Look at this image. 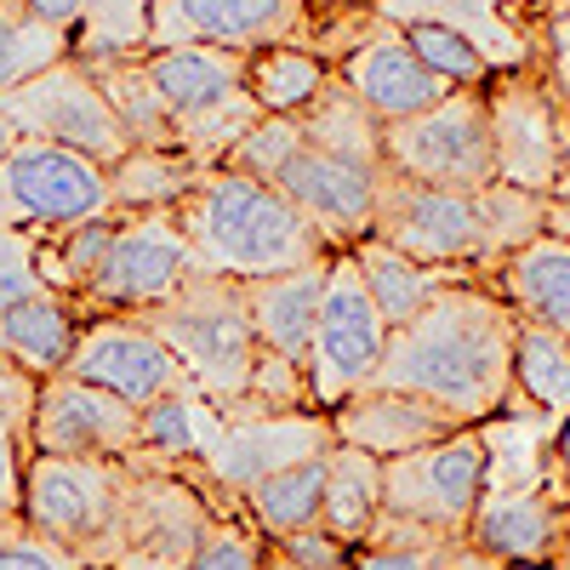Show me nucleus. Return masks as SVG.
<instances>
[{
    "label": "nucleus",
    "mask_w": 570,
    "mask_h": 570,
    "mask_svg": "<svg viewBox=\"0 0 570 570\" xmlns=\"http://www.w3.org/2000/svg\"><path fill=\"white\" fill-rule=\"evenodd\" d=\"M513 337L519 314L491 285L468 279L434 297L400 331H389L383 365H376L371 383L428 400L456 428H480L513 394Z\"/></svg>",
    "instance_id": "1"
},
{
    "label": "nucleus",
    "mask_w": 570,
    "mask_h": 570,
    "mask_svg": "<svg viewBox=\"0 0 570 570\" xmlns=\"http://www.w3.org/2000/svg\"><path fill=\"white\" fill-rule=\"evenodd\" d=\"M171 217L183 228L195 268L228 274L240 285L331 257V246L320 240V228L285 200L274 183L246 177L234 166H206Z\"/></svg>",
    "instance_id": "2"
},
{
    "label": "nucleus",
    "mask_w": 570,
    "mask_h": 570,
    "mask_svg": "<svg viewBox=\"0 0 570 570\" xmlns=\"http://www.w3.org/2000/svg\"><path fill=\"white\" fill-rule=\"evenodd\" d=\"M137 320L171 348L183 376L217 411H234L246 400L263 348H257V331H252V308H246V285L240 279L195 268L171 297L137 308Z\"/></svg>",
    "instance_id": "3"
},
{
    "label": "nucleus",
    "mask_w": 570,
    "mask_h": 570,
    "mask_svg": "<svg viewBox=\"0 0 570 570\" xmlns=\"http://www.w3.org/2000/svg\"><path fill=\"white\" fill-rule=\"evenodd\" d=\"M160 104L171 115V137L188 160L223 166L228 149L240 142L263 109L246 91V52H223V46H155L142 52Z\"/></svg>",
    "instance_id": "4"
},
{
    "label": "nucleus",
    "mask_w": 570,
    "mask_h": 570,
    "mask_svg": "<svg viewBox=\"0 0 570 570\" xmlns=\"http://www.w3.org/2000/svg\"><path fill=\"white\" fill-rule=\"evenodd\" d=\"M212 519L217 508L200 497L183 462L131 451V480L115 513V531L91 564L98 570H188Z\"/></svg>",
    "instance_id": "5"
},
{
    "label": "nucleus",
    "mask_w": 570,
    "mask_h": 570,
    "mask_svg": "<svg viewBox=\"0 0 570 570\" xmlns=\"http://www.w3.org/2000/svg\"><path fill=\"white\" fill-rule=\"evenodd\" d=\"M383 160L394 177L480 195L485 183H497L485 86H456L434 109H422L411 120H383Z\"/></svg>",
    "instance_id": "6"
},
{
    "label": "nucleus",
    "mask_w": 570,
    "mask_h": 570,
    "mask_svg": "<svg viewBox=\"0 0 570 570\" xmlns=\"http://www.w3.org/2000/svg\"><path fill=\"white\" fill-rule=\"evenodd\" d=\"M131 480V456H29L23 468V525L63 548L80 570L104 553Z\"/></svg>",
    "instance_id": "7"
},
{
    "label": "nucleus",
    "mask_w": 570,
    "mask_h": 570,
    "mask_svg": "<svg viewBox=\"0 0 570 570\" xmlns=\"http://www.w3.org/2000/svg\"><path fill=\"white\" fill-rule=\"evenodd\" d=\"M491 142H497V177L553 195L570 171V98L548 80L542 63L497 69L485 80Z\"/></svg>",
    "instance_id": "8"
},
{
    "label": "nucleus",
    "mask_w": 570,
    "mask_h": 570,
    "mask_svg": "<svg viewBox=\"0 0 570 570\" xmlns=\"http://www.w3.org/2000/svg\"><path fill=\"white\" fill-rule=\"evenodd\" d=\"M371 240H383L416 263L434 268H462L480 285H491L497 274V252L485 240L480 223V200L462 195V188H434V183H411V177H383V195H376V228Z\"/></svg>",
    "instance_id": "9"
},
{
    "label": "nucleus",
    "mask_w": 570,
    "mask_h": 570,
    "mask_svg": "<svg viewBox=\"0 0 570 570\" xmlns=\"http://www.w3.org/2000/svg\"><path fill=\"white\" fill-rule=\"evenodd\" d=\"M115 212L109 200V166L86 160L75 149L40 137H18L0 155V228L23 234V240H46L80 217Z\"/></svg>",
    "instance_id": "10"
},
{
    "label": "nucleus",
    "mask_w": 570,
    "mask_h": 570,
    "mask_svg": "<svg viewBox=\"0 0 570 570\" xmlns=\"http://www.w3.org/2000/svg\"><path fill=\"white\" fill-rule=\"evenodd\" d=\"M337 445L325 411H268V416H223L217 440L200 462H183L188 480L217 513H240V497L263 485L268 473L292 468L303 456H320Z\"/></svg>",
    "instance_id": "11"
},
{
    "label": "nucleus",
    "mask_w": 570,
    "mask_h": 570,
    "mask_svg": "<svg viewBox=\"0 0 570 570\" xmlns=\"http://www.w3.org/2000/svg\"><path fill=\"white\" fill-rule=\"evenodd\" d=\"M383 348H389V320H383V308H376L354 252H331V279H325L314 343H308L314 411H331L354 389H365L376 376V365H383Z\"/></svg>",
    "instance_id": "12"
},
{
    "label": "nucleus",
    "mask_w": 570,
    "mask_h": 570,
    "mask_svg": "<svg viewBox=\"0 0 570 570\" xmlns=\"http://www.w3.org/2000/svg\"><path fill=\"white\" fill-rule=\"evenodd\" d=\"M485 497V440L480 428H456V434L416 445L405 456L383 462V513L411 519L428 531L462 537L480 513Z\"/></svg>",
    "instance_id": "13"
},
{
    "label": "nucleus",
    "mask_w": 570,
    "mask_h": 570,
    "mask_svg": "<svg viewBox=\"0 0 570 570\" xmlns=\"http://www.w3.org/2000/svg\"><path fill=\"white\" fill-rule=\"evenodd\" d=\"M0 109L12 115L18 137L58 142V149H75L98 166H115L131 149L115 104L104 98V86L91 80V69L75 63V58H58L52 69H40L23 86H12L7 98H0Z\"/></svg>",
    "instance_id": "14"
},
{
    "label": "nucleus",
    "mask_w": 570,
    "mask_h": 570,
    "mask_svg": "<svg viewBox=\"0 0 570 570\" xmlns=\"http://www.w3.org/2000/svg\"><path fill=\"white\" fill-rule=\"evenodd\" d=\"M188 274H195V257H188V240L171 212H120L115 246L98 279L80 292V314H137L171 297Z\"/></svg>",
    "instance_id": "15"
},
{
    "label": "nucleus",
    "mask_w": 570,
    "mask_h": 570,
    "mask_svg": "<svg viewBox=\"0 0 570 570\" xmlns=\"http://www.w3.org/2000/svg\"><path fill=\"white\" fill-rule=\"evenodd\" d=\"M389 166H371L337 149H320V142H303V149L274 171V188L292 200L331 252H348L360 240H371L376 228V195H383Z\"/></svg>",
    "instance_id": "16"
},
{
    "label": "nucleus",
    "mask_w": 570,
    "mask_h": 570,
    "mask_svg": "<svg viewBox=\"0 0 570 570\" xmlns=\"http://www.w3.org/2000/svg\"><path fill=\"white\" fill-rule=\"evenodd\" d=\"M35 456H104L120 462L142 445V411L126 405L120 394L80 383L58 371L35 389V422H29Z\"/></svg>",
    "instance_id": "17"
},
{
    "label": "nucleus",
    "mask_w": 570,
    "mask_h": 570,
    "mask_svg": "<svg viewBox=\"0 0 570 570\" xmlns=\"http://www.w3.org/2000/svg\"><path fill=\"white\" fill-rule=\"evenodd\" d=\"M63 371L80 376V383H98V389L120 394L137 411L188 383L183 365L171 360V348L137 314H91L80 325V343H75Z\"/></svg>",
    "instance_id": "18"
},
{
    "label": "nucleus",
    "mask_w": 570,
    "mask_h": 570,
    "mask_svg": "<svg viewBox=\"0 0 570 570\" xmlns=\"http://www.w3.org/2000/svg\"><path fill=\"white\" fill-rule=\"evenodd\" d=\"M308 0H155V46H223V52H257V46H303Z\"/></svg>",
    "instance_id": "19"
},
{
    "label": "nucleus",
    "mask_w": 570,
    "mask_h": 570,
    "mask_svg": "<svg viewBox=\"0 0 570 570\" xmlns=\"http://www.w3.org/2000/svg\"><path fill=\"white\" fill-rule=\"evenodd\" d=\"M337 80L354 91V98L376 115V120H411L422 109H434L445 91H456L451 80H440L434 69H428L416 52H411V40L400 23H376L354 52L337 63Z\"/></svg>",
    "instance_id": "20"
},
{
    "label": "nucleus",
    "mask_w": 570,
    "mask_h": 570,
    "mask_svg": "<svg viewBox=\"0 0 570 570\" xmlns=\"http://www.w3.org/2000/svg\"><path fill=\"white\" fill-rule=\"evenodd\" d=\"M564 513H570V480L559 468H548L542 485L485 491L468 537H473V548H485L497 564H537V559L559 553Z\"/></svg>",
    "instance_id": "21"
},
{
    "label": "nucleus",
    "mask_w": 570,
    "mask_h": 570,
    "mask_svg": "<svg viewBox=\"0 0 570 570\" xmlns=\"http://www.w3.org/2000/svg\"><path fill=\"white\" fill-rule=\"evenodd\" d=\"M548 0H376V18L389 23H416L434 18L462 29L485 52L491 69H519L537 58V18Z\"/></svg>",
    "instance_id": "22"
},
{
    "label": "nucleus",
    "mask_w": 570,
    "mask_h": 570,
    "mask_svg": "<svg viewBox=\"0 0 570 570\" xmlns=\"http://www.w3.org/2000/svg\"><path fill=\"white\" fill-rule=\"evenodd\" d=\"M331 434H337V445H360L371 456H405L416 445H434L445 434H456V422L445 411H434L428 400L416 394H400V389H354L343 405H331Z\"/></svg>",
    "instance_id": "23"
},
{
    "label": "nucleus",
    "mask_w": 570,
    "mask_h": 570,
    "mask_svg": "<svg viewBox=\"0 0 570 570\" xmlns=\"http://www.w3.org/2000/svg\"><path fill=\"white\" fill-rule=\"evenodd\" d=\"M325 279H331V257L246 285V308H252V331H257V348L263 354L308 371V343H314V320H320Z\"/></svg>",
    "instance_id": "24"
},
{
    "label": "nucleus",
    "mask_w": 570,
    "mask_h": 570,
    "mask_svg": "<svg viewBox=\"0 0 570 570\" xmlns=\"http://www.w3.org/2000/svg\"><path fill=\"white\" fill-rule=\"evenodd\" d=\"M80 303L63 297V292H29L23 303L0 308V360L18 365L23 376H35V383H46V376H58L80 343Z\"/></svg>",
    "instance_id": "25"
},
{
    "label": "nucleus",
    "mask_w": 570,
    "mask_h": 570,
    "mask_svg": "<svg viewBox=\"0 0 570 570\" xmlns=\"http://www.w3.org/2000/svg\"><path fill=\"white\" fill-rule=\"evenodd\" d=\"M491 292L519 320L570 337V240L564 234H537L531 246L508 252L491 274Z\"/></svg>",
    "instance_id": "26"
},
{
    "label": "nucleus",
    "mask_w": 570,
    "mask_h": 570,
    "mask_svg": "<svg viewBox=\"0 0 570 570\" xmlns=\"http://www.w3.org/2000/svg\"><path fill=\"white\" fill-rule=\"evenodd\" d=\"M348 252H354V263H360V274H365V285H371L376 308H383L389 331H400L405 320H416L434 297H445L451 285H468V279H473V274H462V268L416 263V257H405V252H394V246H383V240H360V246H348ZM473 285H480V279H473Z\"/></svg>",
    "instance_id": "27"
},
{
    "label": "nucleus",
    "mask_w": 570,
    "mask_h": 570,
    "mask_svg": "<svg viewBox=\"0 0 570 570\" xmlns=\"http://www.w3.org/2000/svg\"><path fill=\"white\" fill-rule=\"evenodd\" d=\"M376 519H383V456H371L360 445H331L325 451L320 525L348 548H365Z\"/></svg>",
    "instance_id": "28"
},
{
    "label": "nucleus",
    "mask_w": 570,
    "mask_h": 570,
    "mask_svg": "<svg viewBox=\"0 0 570 570\" xmlns=\"http://www.w3.org/2000/svg\"><path fill=\"white\" fill-rule=\"evenodd\" d=\"M337 75L320 52H308V46H257V52H246V91H252V104L263 115H303L325 80Z\"/></svg>",
    "instance_id": "29"
},
{
    "label": "nucleus",
    "mask_w": 570,
    "mask_h": 570,
    "mask_svg": "<svg viewBox=\"0 0 570 570\" xmlns=\"http://www.w3.org/2000/svg\"><path fill=\"white\" fill-rule=\"evenodd\" d=\"M320 497H325V451L320 456H303L292 468H279V473H268L263 485H252L240 497V513L252 519L268 542H279V537H292V531L320 525Z\"/></svg>",
    "instance_id": "30"
},
{
    "label": "nucleus",
    "mask_w": 570,
    "mask_h": 570,
    "mask_svg": "<svg viewBox=\"0 0 570 570\" xmlns=\"http://www.w3.org/2000/svg\"><path fill=\"white\" fill-rule=\"evenodd\" d=\"M206 166L183 149H126L109 166V200L115 212H177Z\"/></svg>",
    "instance_id": "31"
},
{
    "label": "nucleus",
    "mask_w": 570,
    "mask_h": 570,
    "mask_svg": "<svg viewBox=\"0 0 570 570\" xmlns=\"http://www.w3.org/2000/svg\"><path fill=\"white\" fill-rule=\"evenodd\" d=\"M217 428H223V411L195 383H183V389L142 405V445L137 451L166 456V462H200L217 440Z\"/></svg>",
    "instance_id": "32"
},
{
    "label": "nucleus",
    "mask_w": 570,
    "mask_h": 570,
    "mask_svg": "<svg viewBox=\"0 0 570 570\" xmlns=\"http://www.w3.org/2000/svg\"><path fill=\"white\" fill-rule=\"evenodd\" d=\"M513 400L542 411L548 422L570 416V337L519 320V337H513Z\"/></svg>",
    "instance_id": "33"
},
{
    "label": "nucleus",
    "mask_w": 570,
    "mask_h": 570,
    "mask_svg": "<svg viewBox=\"0 0 570 570\" xmlns=\"http://www.w3.org/2000/svg\"><path fill=\"white\" fill-rule=\"evenodd\" d=\"M115 228H120V212H98V217H80L58 234H46V240H35V268H40L46 292H63L80 303V292L98 279V268L115 246Z\"/></svg>",
    "instance_id": "34"
},
{
    "label": "nucleus",
    "mask_w": 570,
    "mask_h": 570,
    "mask_svg": "<svg viewBox=\"0 0 570 570\" xmlns=\"http://www.w3.org/2000/svg\"><path fill=\"white\" fill-rule=\"evenodd\" d=\"M35 376L0 360V531L23 525V468L35 456L29 422H35Z\"/></svg>",
    "instance_id": "35"
},
{
    "label": "nucleus",
    "mask_w": 570,
    "mask_h": 570,
    "mask_svg": "<svg viewBox=\"0 0 570 570\" xmlns=\"http://www.w3.org/2000/svg\"><path fill=\"white\" fill-rule=\"evenodd\" d=\"M155 29V0H86L75 29H69V58L75 63H104V58H142Z\"/></svg>",
    "instance_id": "36"
},
{
    "label": "nucleus",
    "mask_w": 570,
    "mask_h": 570,
    "mask_svg": "<svg viewBox=\"0 0 570 570\" xmlns=\"http://www.w3.org/2000/svg\"><path fill=\"white\" fill-rule=\"evenodd\" d=\"M58 58H69V35L63 29L29 18L23 0L18 7H0V98H7L12 86H23L29 75L52 69Z\"/></svg>",
    "instance_id": "37"
},
{
    "label": "nucleus",
    "mask_w": 570,
    "mask_h": 570,
    "mask_svg": "<svg viewBox=\"0 0 570 570\" xmlns=\"http://www.w3.org/2000/svg\"><path fill=\"white\" fill-rule=\"evenodd\" d=\"M480 223H485V240L497 257L531 246L537 234H548V195H537V188H519V183H485L480 195Z\"/></svg>",
    "instance_id": "38"
},
{
    "label": "nucleus",
    "mask_w": 570,
    "mask_h": 570,
    "mask_svg": "<svg viewBox=\"0 0 570 570\" xmlns=\"http://www.w3.org/2000/svg\"><path fill=\"white\" fill-rule=\"evenodd\" d=\"M405 29V40H411V52L434 69L440 80H451V86H485L497 69L485 63V52L473 46L462 29H451V23H434V18H416V23H400Z\"/></svg>",
    "instance_id": "39"
},
{
    "label": "nucleus",
    "mask_w": 570,
    "mask_h": 570,
    "mask_svg": "<svg viewBox=\"0 0 570 570\" xmlns=\"http://www.w3.org/2000/svg\"><path fill=\"white\" fill-rule=\"evenodd\" d=\"M188 570H268V537L246 513H217Z\"/></svg>",
    "instance_id": "40"
},
{
    "label": "nucleus",
    "mask_w": 570,
    "mask_h": 570,
    "mask_svg": "<svg viewBox=\"0 0 570 570\" xmlns=\"http://www.w3.org/2000/svg\"><path fill=\"white\" fill-rule=\"evenodd\" d=\"M303 149V126H297V115H263L240 142L228 149V160L223 166H234V171H246V177H263V183H274V171L285 166Z\"/></svg>",
    "instance_id": "41"
},
{
    "label": "nucleus",
    "mask_w": 570,
    "mask_h": 570,
    "mask_svg": "<svg viewBox=\"0 0 570 570\" xmlns=\"http://www.w3.org/2000/svg\"><path fill=\"white\" fill-rule=\"evenodd\" d=\"M531 63H542L548 80L570 98V0H564V7H548L537 18V58Z\"/></svg>",
    "instance_id": "42"
},
{
    "label": "nucleus",
    "mask_w": 570,
    "mask_h": 570,
    "mask_svg": "<svg viewBox=\"0 0 570 570\" xmlns=\"http://www.w3.org/2000/svg\"><path fill=\"white\" fill-rule=\"evenodd\" d=\"M0 570H80V564L46 537H35L29 525H18V531H0Z\"/></svg>",
    "instance_id": "43"
},
{
    "label": "nucleus",
    "mask_w": 570,
    "mask_h": 570,
    "mask_svg": "<svg viewBox=\"0 0 570 570\" xmlns=\"http://www.w3.org/2000/svg\"><path fill=\"white\" fill-rule=\"evenodd\" d=\"M80 7L86 0H23V12L29 18H40V23H52V29H75V18H80Z\"/></svg>",
    "instance_id": "44"
},
{
    "label": "nucleus",
    "mask_w": 570,
    "mask_h": 570,
    "mask_svg": "<svg viewBox=\"0 0 570 570\" xmlns=\"http://www.w3.org/2000/svg\"><path fill=\"white\" fill-rule=\"evenodd\" d=\"M553 468H559L564 480H570V416L559 422V434H553Z\"/></svg>",
    "instance_id": "45"
},
{
    "label": "nucleus",
    "mask_w": 570,
    "mask_h": 570,
    "mask_svg": "<svg viewBox=\"0 0 570 570\" xmlns=\"http://www.w3.org/2000/svg\"><path fill=\"white\" fill-rule=\"evenodd\" d=\"M12 142H18V126H12V115H7V109H0V155H7Z\"/></svg>",
    "instance_id": "46"
},
{
    "label": "nucleus",
    "mask_w": 570,
    "mask_h": 570,
    "mask_svg": "<svg viewBox=\"0 0 570 570\" xmlns=\"http://www.w3.org/2000/svg\"><path fill=\"white\" fill-rule=\"evenodd\" d=\"M268 570H303V564H297V559H285V553L268 542Z\"/></svg>",
    "instance_id": "47"
},
{
    "label": "nucleus",
    "mask_w": 570,
    "mask_h": 570,
    "mask_svg": "<svg viewBox=\"0 0 570 570\" xmlns=\"http://www.w3.org/2000/svg\"><path fill=\"white\" fill-rule=\"evenodd\" d=\"M553 559H570V513H564V531H559V553Z\"/></svg>",
    "instance_id": "48"
},
{
    "label": "nucleus",
    "mask_w": 570,
    "mask_h": 570,
    "mask_svg": "<svg viewBox=\"0 0 570 570\" xmlns=\"http://www.w3.org/2000/svg\"><path fill=\"white\" fill-rule=\"evenodd\" d=\"M502 570H559L553 559H537V564H502Z\"/></svg>",
    "instance_id": "49"
},
{
    "label": "nucleus",
    "mask_w": 570,
    "mask_h": 570,
    "mask_svg": "<svg viewBox=\"0 0 570 570\" xmlns=\"http://www.w3.org/2000/svg\"><path fill=\"white\" fill-rule=\"evenodd\" d=\"M12 240H18V234H7V228H0V252H7V246H12Z\"/></svg>",
    "instance_id": "50"
},
{
    "label": "nucleus",
    "mask_w": 570,
    "mask_h": 570,
    "mask_svg": "<svg viewBox=\"0 0 570 570\" xmlns=\"http://www.w3.org/2000/svg\"><path fill=\"white\" fill-rule=\"evenodd\" d=\"M553 564H559V570H570V559H553Z\"/></svg>",
    "instance_id": "51"
},
{
    "label": "nucleus",
    "mask_w": 570,
    "mask_h": 570,
    "mask_svg": "<svg viewBox=\"0 0 570 570\" xmlns=\"http://www.w3.org/2000/svg\"><path fill=\"white\" fill-rule=\"evenodd\" d=\"M548 7H564V0H548ZM548 7H542V12H548Z\"/></svg>",
    "instance_id": "52"
},
{
    "label": "nucleus",
    "mask_w": 570,
    "mask_h": 570,
    "mask_svg": "<svg viewBox=\"0 0 570 570\" xmlns=\"http://www.w3.org/2000/svg\"><path fill=\"white\" fill-rule=\"evenodd\" d=\"M0 7H18V0H0Z\"/></svg>",
    "instance_id": "53"
},
{
    "label": "nucleus",
    "mask_w": 570,
    "mask_h": 570,
    "mask_svg": "<svg viewBox=\"0 0 570 570\" xmlns=\"http://www.w3.org/2000/svg\"><path fill=\"white\" fill-rule=\"evenodd\" d=\"M86 570H98V564H86Z\"/></svg>",
    "instance_id": "54"
}]
</instances>
